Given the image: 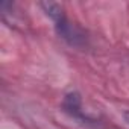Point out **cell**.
Masks as SVG:
<instances>
[{
  "label": "cell",
  "instance_id": "obj_1",
  "mask_svg": "<svg viewBox=\"0 0 129 129\" xmlns=\"http://www.w3.org/2000/svg\"><path fill=\"white\" fill-rule=\"evenodd\" d=\"M40 6L44 9V12L53 20L55 23V27H56V32L61 38H64L69 44L75 46V47H82L85 46L87 43V38L85 35L75 26L72 24L67 17L64 15V11L61 8V5L58 3H53V2H43L40 3Z\"/></svg>",
  "mask_w": 129,
  "mask_h": 129
},
{
  "label": "cell",
  "instance_id": "obj_2",
  "mask_svg": "<svg viewBox=\"0 0 129 129\" xmlns=\"http://www.w3.org/2000/svg\"><path fill=\"white\" fill-rule=\"evenodd\" d=\"M124 118H126V121L129 123V111H127V112H124Z\"/></svg>",
  "mask_w": 129,
  "mask_h": 129
}]
</instances>
